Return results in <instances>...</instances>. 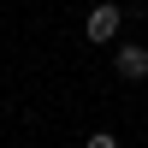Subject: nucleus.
<instances>
[{
	"label": "nucleus",
	"instance_id": "obj_1",
	"mask_svg": "<svg viewBox=\"0 0 148 148\" xmlns=\"http://www.w3.org/2000/svg\"><path fill=\"white\" fill-rule=\"evenodd\" d=\"M83 36H89V42H113V36H119V6H113V0H101V6L89 12Z\"/></svg>",
	"mask_w": 148,
	"mask_h": 148
},
{
	"label": "nucleus",
	"instance_id": "obj_2",
	"mask_svg": "<svg viewBox=\"0 0 148 148\" xmlns=\"http://www.w3.org/2000/svg\"><path fill=\"white\" fill-rule=\"evenodd\" d=\"M119 77L125 83H142L148 77V47L142 42H119Z\"/></svg>",
	"mask_w": 148,
	"mask_h": 148
},
{
	"label": "nucleus",
	"instance_id": "obj_3",
	"mask_svg": "<svg viewBox=\"0 0 148 148\" xmlns=\"http://www.w3.org/2000/svg\"><path fill=\"white\" fill-rule=\"evenodd\" d=\"M83 148H119V136H113V130H95V136L83 142Z\"/></svg>",
	"mask_w": 148,
	"mask_h": 148
}]
</instances>
